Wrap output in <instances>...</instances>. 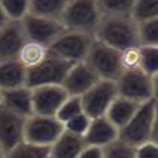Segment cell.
Segmentation results:
<instances>
[{
  "instance_id": "7402d4cb",
  "label": "cell",
  "mask_w": 158,
  "mask_h": 158,
  "mask_svg": "<svg viewBox=\"0 0 158 158\" xmlns=\"http://www.w3.org/2000/svg\"><path fill=\"white\" fill-rule=\"evenodd\" d=\"M68 0H30V13L59 19Z\"/></svg>"
},
{
  "instance_id": "4fadbf2b",
  "label": "cell",
  "mask_w": 158,
  "mask_h": 158,
  "mask_svg": "<svg viewBox=\"0 0 158 158\" xmlns=\"http://www.w3.org/2000/svg\"><path fill=\"white\" fill-rule=\"evenodd\" d=\"M98 79V75L93 72L92 68L85 61H79V62H73L71 65V68L68 69V72H66L61 85L65 88L68 95L81 96Z\"/></svg>"
},
{
  "instance_id": "d6986e66",
  "label": "cell",
  "mask_w": 158,
  "mask_h": 158,
  "mask_svg": "<svg viewBox=\"0 0 158 158\" xmlns=\"http://www.w3.org/2000/svg\"><path fill=\"white\" fill-rule=\"evenodd\" d=\"M140 103L131 100L128 98H124L122 95H116V98L112 100V103L109 105L107 110H106L105 116L120 130L126 123L131 118L134 112L137 110Z\"/></svg>"
},
{
  "instance_id": "ac0fdd59",
  "label": "cell",
  "mask_w": 158,
  "mask_h": 158,
  "mask_svg": "<svg viewBox=\"0 0 158 158\" xmlns=\"http://www.w3.org/2000/svg\"><path fill=\"white\" fill-rule=\"evenodd\" d=\"M27 68L17 58L0 61V90L26 85Z\"/></svg>"
},
{
  "instance_id": "e0dca14e",
  "label": "cell",
  "mask_w": 158,
  "mask_h": 158,
  "mask_svg": "<svg viewBox=\"0 0 158 158\" xmlns=\"http://www.w3.org/2000/svg\"><path fill=\"white\" fill-rule=\"evenodd\" d=\"M83 144L85 143L82 135L73 134L64 128L62 133L51 144L49 158H78Z\"/></svg>"
},
{
  "instance_id": "d4e9b609",
  "label": "cell",
  "mask_w": 158,
  "mask_h": 158,
  "mask_svg": "<svg viewBox=\"0 0 158 158\" xmlns=\"http://www.w3.org/2000/svg\"><path fill=\"white\" fill-rule=\"evenodd\" d=\"M140 64L138 68L150 75H158V45H138Z\"/></svg>"
},
{
  "instance_id": "836d02e7",
  "label": "cell",
  "mask_w": 158,
  "mask_h": 158,
  "mask_svg": "<svg viewBox=\"0 0 158 158\" xmlns=\"http://www.w3.org/2000/svg\"><path fill=\"white\" fill-rule=\"evenodd\" d=\"M7 20H9V19H7V17H6V14L3 13V10L0 9V28H2V27L4 26V23H6Z\"/></svg>"
},
{
  "instance_id": "4dcf8cb0",
  "label": "cell",
  "mask_w": 158,
  "mask_h": 158,
  "mask_svg": "<svg viewBox=\"0 0 158 158\" xmlns=\"http://www.w3.org/2000/svg\"><path fill=\"white\" fill-rule=\"evenodd\" d=\"M138 64H140V48H138V45L128 47V48H124L120 51L122 71L138 68Z\"/></svg>"
},
{
  "instance_id": "6da1fadb",
  "label": "cell",
  "mask_w": 158,
  "mask_h": 158,
  "mask_svg": "<svg viewBox=\"0 0 158 158\" xmlns=\"http://www.w3.org/2000/svg\"><path fill=\"white\" fill-rule=\"evenodd\" d=\"M118 137L135 147L137 144L152 140L158 141V99L151 98L141 102L131 118L118 130Z\"/></svg>"
},
{
  "instance_id": "1f68e13d",
  "label": "cell",
  "mask_w": 158,
  "mask_h": 158,
  "mask_svg": "<svg viewBox=\"0 0 158 158\" xmlns=\"http://www.w3.org/2000/svg\"><path fill=\"white\" fill-rule=\"evenodd\" d=\"M134 158H158V141L145 140L135 145Z\"/></svg>"
},
{
  "instance_id": "d590c367",
  "label": "cell",
  "mask_w": 158,
  "mask_h": 158,
  "mask_svg": "<svg viewBox=\"0 0 158 158\" xmlns=\"http://www.w3.org/2000/svg\"><path fill=\"white\" fill-rule=\"evenodd\" d=\"M0 98H2V90H0Z\"/></svg>"
},
{
  "instance_id": "5bb4252c",
  "label": "cell",
  "mask_w": 158,
  "mask_h": 158,
  "mask_svg": "<svg viewBox=\"0 0 158 158\" xmlns=\"http://www.w3.org/2000/svg\"><path fill=\"white\" fill-rule=\"evenodd\" d=\"M26 41L21 23L17 20H7L0 28V61L17 58L20 48Z\"/></svg>"
},
{
  "instance_id": "f546056e",
  "label": "cell",
  "mask_w": 158,
  "mask_h": 158,
  "mask_svg": "<svg viewBox=\"0 0 158 158\" xmlns=\"http://www.w3.org/2000/svg\"><path fill=\"white\" fill-rule=\"evenodd\" d=\"M89 122H90V117L82 112V113H79V114H75L73 117L68 118L66 122H64V128L73 133V134H78L83 137L86 128L89 126Z\"/></svg>"
},
{
  "instance_id": "44dd1931",
  "label": "cell",
  "mask_w": 158,
  "mask_h": 158,
  "mask_svg": "<svg viewBox=\"0 0 158 158\" xmlns=\"http://www.w3.org/2000/svg\"><path fill=\"white\" fill-rule=\"evenodd\" d=\"M47 52H48V48H47L45 45H43V44H40V43H35V41L27 40L26 43L23 44V47L20 48L17 59L28 69V68H31V66L37 65V64L47 55Z\"/></svg>"
},
{
  "instance_id": "ffe728a7",
  "label": "cell",
  "mask_w": 158,
  "mask_h": 158,
  "mask_svg": "<svg viewBox=\"0 0 158 158\" xmlns=\"http://www.w3.org/2000/svg\"><path fill=\"white\" fill-rule=\"evenodd\" d=\"M51 145H41L35 143L21 140L14 145L6 157L7 158H49Z\"/></svg>"
},
{
  "instance_id": "52a82bcc",
  "label": "cell",
  "mask_w": 158,
  "mask_h": 158,
  "mask_svg": "<svg viewBox=\"0 0 158 158\" xmlns=\"http://www.w3.org/2000/svg\"><path fill=\"white\" fill-rule=\"evenodd\" d=\"M72 64L73 62L59 58L55 54H51L48 51L47 55L37 65L27 69L26 85L33 88V86L47 85V83H62Z\"/></svg>"
},
{
  "instance_id": "5b68a950",
  "label": "cell",
  "mask_w": 158,
  "mask_h": 158,
  "mask_svg": "<svg viewBox=\"0 0 158 158\" xmlns=\"http://www.w3.org/2000/svg\"><path fill=\"white\" fill-rule=\"evenodd\" d=\"M93 43V35L75 30H64L47 48L51 54L69 62L85 61L88 51Z\"/></svg>"
},
{
  "instance_id": "ba28073f",
  "label": "cell",
  "mask_w": 158,
  "mask_h": 158,
  "mask_svg": "<svg viewBox=\"0 0 158 158\" xmlns=\"http://www.w3.org/2000/svg\"><path fill=\"white\" fill-rule=\"evenodd\" d=\"M116 95H117L116 81L99 78L86 92L81 95L82 112L90 118L103 116Z\"/></svg>"
},
{
  "instance_id": "7c38bea8",
  "label": "cell",
  "mask_w": 158,
  "mask_h": 158,
  "mask_svg": "<svg viewBox=\"0 0 158 158\" xmlns=\"http://www.w3.org/2000/svg\"><path fill=\"white\" fill-rule=\"evenodd\" d=\"M26 117L9 110L0 103V145L4 155L24 138Z\"/></svg>"
},
{
  "instance_id": "e575fe53",
  "label": "cell",
  "mask_w": 158,
  "mask_h": 158,
  "mask_svg": "<svg viewBox=\"0 0 158 158\" xmlns=\"http://www.w3.org/2000/svg\"><path fill=\"white\" fill-rule=\"evenodd\" d=\"M3 157H6V155H4L3 148H2V145H0V158H3Z\"/></svg>"
},
{
  "instance_id": "d6a6232c",
  "label": "cell",
  "mask_w": 158,
  "mask_h": 158,
  "mask_svg": "<svg viewBox=\"0 0 158 158\" xmlns=\"http://www.w3.org/2000/svg\"><path fill=\"white\" fill-rule=\"evenodd\" d=\"M78 158H105L103 157V147L96 144H83L82 150L79 151Z\"/></svg>"
},
{
  "instance_id": "8992f818",
  "label": "cell",
  "mask_w": 158,
  "mask_h": 158,
  "mask_svg": "<svg viewBox=\"0 0 158 158\" xmlns=\"http://www.w3.org/2000/svg\"><path fill=\"white\" fill-rule=\"evenodd\" d=\"M85 62L92 68L98 78L116 81L117 76L122 73L120 51L96 40L95 37L85 58Z\"/></svg>"
},
{
  "instance_id": "83f0119b",
  "label": "cell",
  "mask_w": 158,
  "mask_h": 158,
  "mask_svg": "<svg viewBox=\"0 0 158 158\" xmlns=\"http://www.w3.org/2000/svg\"><path fill=\"white\" fill-rule=\"evenodd\" d=\"M0 9L9 20H20L30 11V0H0Z\"/></svg>"
},
{
  "instance_id": "9a60e30c",
  "label": "cell",
  "mask_w": 158,
  "mask_h": 158,
  "mask_svg": "<svg viewBox=\"0 0 158 158\" xmlns=\"http://www.w3.org/2000/svg\"><path fill=\"white\" fill-rule=\"evenodd\" d=\"M117 137L118 128L103 114L90 118L88 128H86L85 134H83V143L105 147Z\"/></svg>"
},
{
  "instance_id": "8fae6325",
  "label": "cell",
  "mask_w": 158,
  "mask_h": 158,
  "mask_svg": "<svg viewBox=\"0 0 158 158\" xmlns=\"http://www.w3.org/2000/svg\"><path fill=\"white\" fill-rule=\"evenodd\" d=\"M33 113L55 116L56 110L68 98V92L61 83H47L31 88Z\"/></svg>"
},
{
  "instance_id": "3957f363",
  "label": "cell",
  "mask_w": 158,
  "mask_h": 158,
  "mask_svg": "<svg viewBox=\"0 0 158 158\" xmlns=\"http://www.w3.org/2000/svg\"><path fill=\"white\" fill-rule=\"evenodd\" d=\"M102 17L98 0H68L59 17L66 30H75L88 34H95Z\"/></svg>"
},
{
  "instance_id": "7a4b0ae2",
  "label": "cell",
  "mask_w": 158,
  "mask_h": 158,
  "mask_svg": "<svg viewBox=\"0 0 158 158\" xmlns=\"http://www.w3.org/2000/svg\"><path fill=\"white\" fill-rule=\"evenodd\" d=\"M93 37L122 51L128 47L138 45L137 23L130 16L102 14Z\"/></svg>"
},
{
  "instance_id": "cb8c5ba5",
  "label": "cell",
  "mask_w": 158,
  "mask_h": 158,
  "mask_svg": "<svg viewBox=\"0 0 158 158\" xmlns=\"http://www.w3.org/2000/svg\"><path fill=\"white\" fill-rule=\"evenodd\" d=\"M135 147L126 140L117 137L103 147L105 158H134Z\"/></svg>"
},
{
  "instance_id": "277c9868",
  "label": "cell",
  "mask_w": 158,
  "mask_h": 158,
  "mask_svg": "<svg viewBox=\"0 0 158 158\" xmlns=\"http://www.w3.org/2000/svg\"><path fill=\"white\" fill-rule=\"evenodd\" d=\"M158 75H150L140 68L124 69L116 79L117 95L141 103L157 96Z\"/></svg>"
},
{
  "instance_id": "30bf717a",
  "label": "cell",
  "mask_w": 158,
  "mask_h": 158,
  "mask_svg": "<svg viewBox=\"0 0 158 158\" xmlns=\"http://www.w3.org/2000/svg\"><path fill=\"white\" fill-rule=\"evenodd\" d=\"M20 23L27 40L35 41L45 47H48L65 30L59 19L40 16L30 11L20 20Z\"/></svg>"
},
{
  "instance_id": "484cf974",
  "label": "cell",
  "mask_w": 158,
  "mask_h": 158,
  "mask_svg": "<svg viewBox=\"0 0 158 158\" xmlns=\"http://www.w3.org/2000/svg\"><path fill=\"white\" fill-rule=\"evenodd\" d=\"M134 2L135 0H98V4L102 14L130 16Z\"/></svg>"
},
{
  "instance_id": "f1b7e54d",
  "label": "cell",
  "mask_w": 158,
  "mask_h": 158,
  "mask_svg": "<svg viewBox=\"0 0 158 158\" xmlns=\"http://www.w3.org/2000/svg\"><path fill=\"white\" fill-rule=\"evenodd\" d=\"M82 113V105H81V96L78 95H68V98L62 102V105L59 106L56 110L55 116L59 122L64 124L68 118L73 117L75 114Z\"/></svg>"
},
{
  "instance_id": "4316f807",
  "label": "cell",
  "mask_w": 158,
  "mask_h": 158,
  "mask_svg": "<svg viewBox=\"0 0 158 158\" xmlns=\"http://www.w3.org/2000/svg\"><path fill=\"white\" fill-rule=\"evenodd\" d=\"M130 16L134 21L158 17V0H135Z\"/></svg>"
},
{
  "instance_id": "2e32d148",
  "label": "cell",
  "mask_w": 158,
  "mask_h": 158,
  "mask_svg": "<svg viewBox=\"0 0 158 158\" xmlns=\"http://www.w3.org/2000/svg\"><path fill=\"white\" fill-rule=\"evenodd\" d=\"M0 103L11 112L23 116V117H28L30 114H33L31 88L27 85H21L17 88L2 90Z\"/></svg>"
},
{
  "instance_id": "603a6c76",
  "label": "cell",
  "mask_w": 158,
  "mask_h": 158,
  "mask_svg": "<svg viewBox=\"0 0 158 158\" xmlns=\"http://www.w3.org/2000/svg\"><path fill=\"white\" fill-rule=\"evenodd\" d=\"M135 23L138 45H158V17Z\"/></svg>"
},
{
  "instance_id": "9c48e42d",
  "label": "cell",
  "mask_w": 158,
  "mask_h": 158,
  "mask_svg": "<svg viewBox=\"0 0 158 158\" xmlns=\"http://www.w3.org/2000/svg\"><path fill=\"white\" fill-rule=\"evenodd\" d=\"M64 130V124L56 116L33 113L24 122V138L41 145H51Z\"/></svg>"
}]
</instances>
